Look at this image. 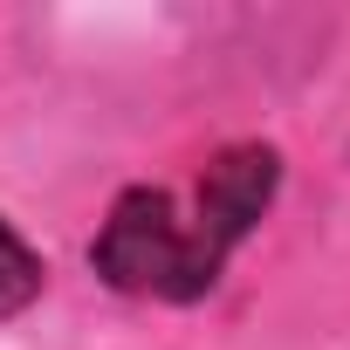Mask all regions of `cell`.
<instances>
[{
    "instance_id": "1",
    "label": "cell",
    "mask_w": 350,
    "mask_h": 350,
    "mask_svg": "<svg viewBox=\"0 0 350 350\" xmlns=\"http://www.w3.org/2000/svg\"><path fill=\"white\" fill-rule=\"evenodd\" d=\"M234 241L193 206H179L165 186H131L117 193L110 220L90 241V268L117 288V295H151V302H200L220 268H227Z\"/></svg>"
},
{
    "instance_id": "2",
    "label": "cell",
    "mask_w": 350,
    "mask_h": 350,
    "mask_svg": "<svg viewBox=\"0 0 350 350\" xmlns=\"http://www.w3.org/2000/svg\"><path fill=\"white\" fill-rule=\"evenodd\" d=\"M42 275H49L42 254H35L8 220H0V316H21V309L42 295Z\"/></svg>"
}]
</instances>
